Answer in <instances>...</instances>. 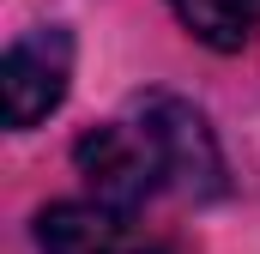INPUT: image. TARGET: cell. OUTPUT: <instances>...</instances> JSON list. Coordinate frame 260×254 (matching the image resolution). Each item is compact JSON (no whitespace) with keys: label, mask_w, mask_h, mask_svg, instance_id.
I'll return each mask as SVG.
<instances>
[{"label":"cell","mask_w":260,"mask_h":254,"mask_svg":"<svg viewBox=\"0 0 260 254\" xmlns=\"http://www.w3.org/2000/svg\"><path fill=\"white\" fill-rule=\"evenodd\" d=\"M67 79H73V37L61 24H37L24 30L6 61H0V91H6V121L18 127H37L43 115H55L67 97Z\"/></svg>","instance_id":"cell-2"},{"label":"cell","mask_w":260,"mask_h":254,"mask_svg":"<svg viewBox=\"0 0 260 254\" xmlns=\"http://www.w3.org/2000/svg\"><path fill=\"white\" fill-rule=\"evenodd\" d=\"M73 164L91 182V194L115 212H133L164 188L194 194V200L224 188V157H218L206 115L182 97H164V91L139 97L115 121L91 127L73 145Z\"/></svg>","instance_id":"cell-1"},{"label":"cell","mask_w":260,"mask_h":254,"mask_svg":"<svg viewBox=\"0 0 260 254\" xmlns=\"http://www.w3.org/2000/svg\"><path fill=\"white\" fill-rule=\"evenodd\" d=\"M37 248L43 254H139L127 212L103 200H55L37 212Z\"/></svg>","instance_id":"cell-3"},{"label":"cell","mask_w":260,"mask_h":254,"mask_svg":"<svg viewBox=\"0 0 260 254\" xmlns=\"http://www.w3.org/2000/svg\"><path fill=\"white\" fill-rule=\"evenodd\" d=\"M170 6L206 49H242L260 30V0H170Z\"/></svg>","instance_id":"cell-4"}]
</instances>
